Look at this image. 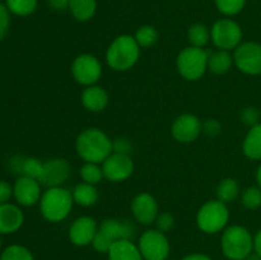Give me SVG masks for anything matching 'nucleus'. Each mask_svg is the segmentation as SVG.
<instances>
[{"mask_svg": "<svg viewBox=\"0 0 261 260\" xmlns=\"http://www.w3.org/2000/svg\"><path fill=\"white\" fill-rule=\"evenodd\" d=\"M114 152L122 153V154H130L133 149V144L130 143L129 139L126 138H119V139L114 140Z\"/></svg>", "mask_w": 261, "mask_h": 260, "instance_id": "38", "label": "nucleus"}, {"mask_svg": "<svg viewBox=\"0 0 261 260\" xmlns=\"http://www.w3.org/2000/svg\"><path fill=\"white\" fill-rule=\"evenodd\" d=\"M222 132V124L217 119H208L203 122V133L209 137H216Z\"/></svg>", "mask_w": 261, "mask_h": 260, "instance_id": "37", "label": "nucleus"}, {"mask_svg": "<svg viewBox=\"0 0 261 260\" xmlns=\"http://www.w3.org/2000/svg\"><path fill=\"white\" fill-rule=\"evenodd\" d=\"M0 2H2V0H0Z\"/></svg>", "mask_w": 261, "mask_h": 260, "instance_id": "46", "label": "nucleus"}, {"mask_svg": "<svg viewBox=\"0 0 261 260\" xmlns=\"http://www.w3.org/2000/svg\"><path fill=\"white\" fill-rule=\"evenodd\" d=\"M114 140L98 127L82 130L75 139V152L84 162L102 165L114 152Z\"/></svg>", "mask_w": 261, "mask_h": 260, "instance_id": "1", "label": "nucleus"}, {"mask_svg": "<svg viewBox=\"0 0 261 260\" xmlns=\"http://www.w3.org/2000/svg\"><path fill=\"white\" fill-rule=\"evenodd\" d=\"M209 53L204 48L188 46L178 53L176 59V69L184 79L196 82L208 71Z\"/></svg>", "mask_w": 261, "mask_h": 260, "instance_id": "7", "label": "nucleus"}, {"mask_svg": "<svg viewBox=\"0 0 261 260\" xmlns=\"http://www.w3.org/2000/svg\"><path fill=\"white\" fill-rule=\"evenodd\" d=\"M140 46L132 35H120L106 50V63L115 71H127L134 68L140 58Z\"/></svg>", "mask_w": 261, "mask_h": 260, "instance_id": "2", "label": "nucleus"}, {"mask_svg": "<svg viewBox=\"0 0 261 260\" xmlns=\"http://www.w3.org/2000/svg\"><path fill=\"white\" fill-rule=\"evenodd\" d=\"M233 63L246 75L261 74V43L242 42L233 53Z\"/></svg>", "mask_w": 261, "mask_h": 260, "instance_id": "11", "label": "nucleus"}, {"mask_svg": "<svg viewBox=\"0 0 261 260\" xmlns=\"http://www.w3.org/2000/svg\"><path fill=\"white\" fill-rule=\"evenodd\" d=\"M70 173L71 167L65 158H51L43 162L42 173L38 181L46 188H58L68 181Z\"/></svg>", "mask_w": 261, "mask_h": 260, "instance_id": "15", "label": "nucleus"}, {"mask_svg": "<svg viewBox=\"0 0 261 260\" xmlns=\"http://www.w3.org/2000/svg\"><path fill=\"white\" fill-rule=\"evenodd\" d=\"M79 176H81L82 181L91 185L97 186L102 180L105 178L103 171H102V166L98 163H89L84 162L83 166L79 168Z\"/></svg>", "mask_w": 261, "mask_h": 260, "instance_id": "28", "label": "nucleus"}, {"mask_svg": "<svg viewBox=\"0 0 261 260\" xmlns=\"http://www.w3.org/2000/svg\"><path fill=\"white\" fill-rule=\"evenodd\" d=\"M82 105L89 112H98L105 111L110 103V96L106 89L101 86H89L83 89L81 94Z\"/></svg>", "mask_w": 261, "mask_h": 260, "instance_id": "19", "label": "nucleus"}, {"mask_svg": "<svg viewBox=\"0 0 261 260\" xmlns=\"http://www.w3.org/2000/svg\"><path fill=\"white\" fill-rule=\"evenodd\" d=\"M246 260H261V256H259L257 254H251Z\"/></svg>", "mask_w": 261, "mask_h": 260, "instance_id": "44", "label": "nucleus"}, {"mask_svg": "<svg viewBox=\"0 0 261 260\" xmlns=\"http://www.w3.org/2000/svg\"><path fill=\"white\" fill-rule=\"evenodd\" d=\"M254 252L261 256V228L254 236Z\"/></svg>", "mask_w": 261, "mask_h": 260, "instance_id": "42", "label": "nucleus"}, {"mask_svg": "<svg viewBox=\"0 0 261 260\" xmlns=\"http://www.w3.org/2000/svg\"><path fill=\"white\" fill-rule=\"evenodd\" d=\"M13 196V186L8 181L0 180V204L8 203Z\"/></svg>", "mask_w": 261, "mask_h": 260, "instance_id": "39", "label": "nucleus"}, {"mask_svg": "<svg viewBox=\"0 0 261 260\" xmlns=\"http://www.w3.org/2000/svg\"><path fill=\"white\" fill-rule=\"evenodd\" d=\"M242 152L249 160H261V122L250 127L242 143Z\"/></svg>", "mask_w": 261, "mask_h": 260, "instance_id": "21", "label": "nucleus"}, {"mask_svg": "<svg viewBox=\"0 0 261 260\" xmlns=\"http://www.w3.org/2000/svg\"><path fill=\"white\" fill-rule=\"evenodd\" d=\"M188 40L190 46L204 48L211 41V28L203 23H194L188 30Z\"/></svg>", "mask_w": 261, "mask_h": 260, "instance_id": "26", "label": "nucleus"}, {"mask_svg": "<svg viewBox=\"0 0 261 260\" xmlns=\"http://www.w3.org/2000/svg\"><path fill=\"white\" fill-rule=\"evenodd\" d=\"M135 235V226L127 219L106 218L101 222L92 246L97 252L107 254L112 244L119 240H132Z\"/></svg>", "mask_w": 261, "mask_h": 260, "instance_id": "5", "label": "nucleus"}, {"mask_svg": "<svg viewBox=\"0 0 261 260\" xmlns=\"http://www.w3.org/2000/svg\"><path fill=\"white\" fill-rule=\"evenodd\" d=\"M71 75L83 87L94 86L101 79L103 69L98 58L92 54H81L71 63Z\"/></svg>", "mask_w": 261, "mask_h": 260, "instance_id": "10", "label": "nucleus"}, {"mask_svg": "<svg viewBox=\"0 0 261 260\" xmlns=\"http://www.w3.org/2000/svg\"><path fill=\"white\" fill-rule=\"evenodd\" d=\"M181 260H213L209 255L203 254V252H193V254H188L182 257Z\"/></svg>", "mask_w": 261, "mask_h": 260, "instance_id": "41", "label": "nucleus"}, {"mask_svg": "<svg viewBox=\"0 0 261 260\" xmlns=\"http://www.w3.org/2000/svg\"><path fill=\"white\" fill-rule=\"evenodd\" d=\"M0 260H35V256L23 245H9L0 254Z\"/></svg>", "mask_w": 261, "mask_h": 260, "instance_id": "30", "label": "nucleus"}, {"mask_svg": "<svg viewBox=\"0 0 261 260\" xmlns=\"http://www.w3.org/2000/svg\"><path fill=\"white\" fill-rule=\"evenodd\" d=\"M256 181H257V186L261 189V165L256 170Z\"/></svg>", "mask_w": 261, "mask_h": 260, "instance_id": "43", "label": "nucleus"}, {"mask_svg": "<svg viewBox=\"0 0 261 260\" xmlns=\"http://www.w3.org/2000/svg\"><path fill=\"white\" fill-rule=\"evenodd\" d=\"M101 166L105 178L115 184L122 183L132 177L135 167L132 155L116 152H112Z\"/></svg>", "mask_w": 261, "mask_h": 260, "instance_id": "12", "label": "nucleus"}, {"mask_svg": "<svg viewBox=\"0 0 261 260\" xmlns=\"http://www.w3.org/2000/svg\"><path fill=\"white\" fill-rule=\"evenodd\" d=\"M71 195H73L74 204L83 206V208L93 206L99 198L98 189L94 185L83 183V181L74 186V189L71 190Z\"/></svg>", "mask_w": 261, "mask_h": 260, "instance_id": "22", "label": "nucleus"}, {"mask_svg": "<svg viewBox=\"0 0 261 260\" xmlns=\"http://www.w3.org/2000/svg\"><path fill=\"white\" fill-rule=\"evenodd\" d=\"M261 119V111L254 106L245 107L241 111V121L247 126H254V125L259 124Z\"/></svg>", "mask_w": 261, "mask_h": 260, "instance_id": "34", "label": "nucleus"}, {"mask_svg": "<svg viewBox=\"0 0 261 260\" xmlns=\"http://www.w3.org/2000/svg\"><path fill=\"white\" fill-rule=\"evenodd\" d=\"M154 224L155 228L167 233V232H170L175 227V217L170 212H162V213L158 214Z\"/></svg>", "mask_w": 261, "mask_h": 260, "instance_id": "35", "label": "nucleus"}, {"mask_svg": "<svg viewBox=\"0 0 261 260\" xmlns=\"http://www.w3.org/2000/svg\"><path fill=\"white\" fill-rule=\"evenodd\" d=\"M242 205L250 211H256L261 206V189L259 186H250L241 194Z\"/></svg>", "mask_w": 261, "mask_h": 260, "instance_id": "32", "label": "nucleus"}, {"mask_svg": "<svg viewBox=\"0 0 261 260\" xmlns=\"http://www.w3.org/2000/svg\"><path fill=\"white\" fill-rule=\"evenodd\" d=\"M130 209H132V214L135 221L145 227L154 224L160 214V205H158L157 199L147 191H143L134 196L130 204Z\"/></svg>", "mask_w": 261, "mask_h": 260, "instance_id": "14", "label": "nucleus"}, {"mask_svg": "<svg viewBox=\"0 0 261 260\" xmlns=\"http://www.w3.org/2000/svg\"><path fill=\"white\" fill-rule=\"evenodd\" d=\"M10 28V12L7 5L0 3V41L4 40L9 33Z\"/></svg>", "mask_w": 261, "mask_h": 260, "instance_id": "36", "label": "nucleus"}, {"mask_svg": "<svg viewBox=\"0 0 261 260\" xmlns=\"http://www.w3.org/2000/svg\"><path fill=\"white\" fill-rule=\"evenodd\" d=\"M203 133V122L193 114H182L173 120L171 125V135L173 139L182 144L193 143Z\"/></svg>", "mask_w": 261, "mask_h": 260, "instance_id": "13", "label": "nucleus"}, {"mask_svg": "<svg viewBox=\"0 0 261 260\" xmlns=\"http://www.w3.org/2000/svg\"><path fill=\"white\" fill-rule=\"evenodd\" d=\"M228 204L214 199L208 200L199 208L196 213V226L203 233L216 235L228 227Z\"/></svg>", "mask_w": 261, "mask_h": 260, "instance_id": "6", "label": "nucleus"}, {"mask_svg": "<svg viewBox=\"0 0 261 260\" xmlns=\"http://www.w3.org/2000/svg\"><path fill=\"white\" fill-rule=\"evenodd\" d=\"M24 224V213L18 204H0V236L13 235Z\"/></svg>", "mask_w": 261, "mask_h": 260, "instance_id": "18", "label": "nucleus"}, {"mask_svg": "<svg viewBox=\"0 0 261 260\" xmlns=\"http://www.w3.org/2000/svg\"><path fill=\"white\" fill-rule=\"evenodd\" d=\"M68 9L78 22H88L97 12V0H70Z\"/></svg>", "mask_w": 261, "mask_h": 260, "instance_id": "24", "label": "nucleus"}, {"mask_svg": "<svg viewBox=\"0 0 261 260\" xmlns=\"http://www.w3.org/2000/svg\"><path fill=\"white\" fill-rule=\"evenodd\" d=\"M137 245L144 260H167L170 256V240L165 232L157 228L145 229Z\"/></svg>", "mask_w": 261, "mask_h": 260, "instance_id": "9", "label": "nucleus"}, {"mask_svg": "<svg viewBox=\"0 0 261 260\" xmlns=\"http://www.w3.org/2000/svg\"><path fill=\"white\" fill-rule=\"evenodd\" d=\"M240 194H241L240 184L233 177L223 178L218 184V186H217V199L226 204H229L233 200H236L240 196Z\"/></svg>", "mask_w": 261, "mask_h": 260, "instance_id": "25", "label": "nucleus"}, {"mask_svg": "<svg viewBox=\"0 0 261 260\" xmlns=\"http://www.w3.org/2000/svg\"><path fill=\"white\" fill-rule=\"evenodd\" d=\"M233 64V55H231V51L217 50L209 54L208 71L216 75H223L231 70Z\"/></svg>", "mask_w": 261, "mask_h": 260, "instance_id": "23", "label": "nucleus"}, {"mask_svg": "<svg viewBox=\"0 0 261 260\" xmlns=\"http://www.w3.org/2000/svg\"><path fill=\"white\" fill-rule=\"evenodd\" d=\"M0 251H2V237H0Z\"/></svg>", "mask_w": 261, "mask_h": 260, "instance_id": "45", "label": "nucleus"}, {"mask_svg": "<svg viewBox=\"0 0 261 260\" xmlns=\"http://www.w3.org/2000/svg\"><path fill=\"white\" fill-rule=\"evenodd\" d=\"M98 227L99 224L97 223L93 217H78L69 227V240L71 244L78 247H86L88 245H92L97 232H98Z\"/></svg>", "mask_w": 261, "mask_h": 260, "instance_id": "16", "label": "nucleus"}, {"mask_svg": "<svg viewBox=\"0 0 261 260\" xmlns=\"http://www.w3.org/2000/svg\"><path fill=\"white\" fill-rule=\"evenodd\" d=\"M47 3L54 10H65L69 8L70 0H47Z\"/></svg>", "mask_w": 261, "mask_h": 260, "instance_id": "40", "label": "nucleus"}, {"mask_svg": "<svg viewBox=\"0 0 261 260\" xmlns=\"http://www.w3.org/2000/svg\"><path fill=\"white\" fill-rule=\"evenodd\" d=\"M10 14L17 17H28L37 10L38 0H5Z\"/></svg>", "mask_w": 261, "mask_h": 260, "instance_id": "27", "label": "nucleus"}, {"mask_svg": "<svg viewBox=\"0 0 261 260\" xmlns=\"http://www.w3.org/2000/svg\"><path fill=\"white\" fill-rule=\"evenodd\" d=\"M242 38L241 25L228 17L218 19L211 27V41L217 50L234 51L242 43Z\"/></svg>", "mask_w": 261, "mask_h": 260, "instance_id": "8", "label": "nucleus"}, {"mask_svg": "<svg viewBox=\"0 0 261 260\" xmlns=\"http://www.w3.org/2000/svg\"><path fill=\"white\" fill-rule=\"evenodd\" d=\"M40 181L36 178L19 176L13 185V198L15 199L18 205L20 206H33L40 203L42 196Z\"/></svg>", "mask_w": 261, "mask_h": 260, "instance_id": "17", "label": "nucleus"}, {"mask_svg": "<svg viewBox=\"0 0 261 260\" xmlns=\"http://www.w3.org/2000/svg\"><path fill=\"white\" fill-rule=\"evenodd\" d=\"M109 260H144L139 247L132 240H119L114 242L107 252Z\"/></svg>", "mask_w": 261, "mask_h": 260, "instance_id": "20", "label": "nucleus"}, {"mask_svg": "<svg viewBox=\"0 0 261 260\" xmlns=\"http://www.w3.org/2000/svg\"><path fill=\"white\" fill-rule=\"evenodd\" d=\"M43 162L38 158L35 157H27L23 158L22 168H20V176H27V177L36 178L38 180L42 173Z\"/></svg>", "mask_w": 261, "mask_h": 260, "instance_id": "33", "label": "nucleus"}, {"mask_svg": "<svg viewBox=\"0 0 261 260\" xmlns=\"http://www.w3.org/2000/svg\"><path fill=\"white\" fill-rule=\"evenodd\" d=\"M40 213L43 218L51 223L65 221L71 213L74 199L71 191L64 186L47 188L40 199Z\"/></svg>", "mask_w": 261, "mask_h": 260, "instance_id": "3", "label": "nucleus"}, {"mask_svg": "<svg viewBox=\"0 0 261 260\" xmlns=\"http://www.w3.org/2000/svg\"><path fill=\"white\" fill-rule=\"evenodd\" d=\"M247 0H214L217 9L224 17H233L241 13Z\"/></svg>", "mask_w": 261, "mask_h": 260, "instance_id": "31", "label": "nucleus"}, {"mask_svg": "<svg viewBox=\"0 0 261 260\" xmlns=\"http://www.w3.org/2000/svg\"><path fill=\"white\" fill-rule=\"evenodd\" d=\"M134 38L138 42V45L140 46V48H148L157 43L158 38H160V33H158L157 28L153 27V25L144 24L138 28L134 35Z\"/></svg>", "mask_w": 261, "mask_h": 260, "instance_id": "29", "label": "nucleus"}, {"mask_svg": "<svg viewBox=\"0 0 261 260\" xmlns=\"http://www.w3.org/2000/svg\"><path fill=\"white\" fill-rule=\"evenodd\" d=\"M221 250L228 260H246L254 252V236L244 226H228L221 237Z\"/></svg>", "mask_w": 261, "mask_h": 260, "instance_id": "4", "label": "nucleus"}]
</instances>
